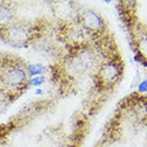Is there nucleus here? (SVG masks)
I'll list each match as a JSON object with an SVG mask.
<instances>
[{
    "label": "nucleus",
    "instance_id": "f257e3e1",
    "mask_svg": "<svg viewBox=\"0 0 147 147\" xmlns=\"http://www.w3.org/2000/svg\"><path fill=\"white\" fill-rule=\"evenodd\" d=\"M29 76L27 63L21 58L2 54L0 55V92L10 102H13L28 89Z\"/></svg>",
    "mask_w": 147,
    "mask_h": 147
},
{
    "label": "nucleus",
    "instance_id": "f03ea898",
    "mask_svg": "<svg viewBox=\"0 0 147 147\" xmlns=\"http://www.w3.org/2000/svg\"><path fill=\"white\" fill-rule=\"evenodd\" d=\"M40 34V27L31 22L17 20L8 28L0 30V39L15 47H24L34 42Z\"/></svg>",
    "mask_w": 147,
    "mask_h": 147
},
{
    "label": "nucleus",
    "instance_id": "7ed1b4c3",
    "mask_svg": "<svg viewBox=\"0 0 147 147\" xmlns=\"http://www.w3.org/2000/svg\"><path fill=\"white\" fill-rule=\"evenodd\" d=\"M96 55L92 51L88 49H78L75 53H72V56L69 59L68 71L74 75H81L89 71L94 65Z\"/></svg>",
    "mask_w": 147,
    "mask_h": 147
},
{
    "label": "nucleus",
    "instance_id": "20e7f679",
    "mask_svg": "<svg viewBox=\"0 0 147 147\" xmlns=\"http://www.w3.org/2000/svg\"><path fill=\"white\" fill-rule=\"evenodd\" d=\"M121 73V68L117 61L109 60L103 62L97 75L98 85L102 88H110L119 80Z\"/></svg>",
    "mask_w": 147,
    "mask_h": 147
},
{
    "label": "nucleus",
    "instance_id": "39448f33",
    "mask_svg": "<svg viewBox=\"0 0 147 147\" xmlns=\"http://www.w3.org/2000/svg\"><path fill=\"white\" fill-rule=\"evenodd\" d=\"M82 22L86 30H88L92 33L103 32L104 29V21L99 14L96 12L88 10L83 14Z\"/></svg>",
    "mask_w": 147,
    "mask_h": 147
},
{
    "label": "nucleus",
    "instance_id": "423d86ee",
    "mask_svg": "<svg viewBox=\"0 0 147 147\" xmlns=\"http://www.w3.org/2000/svg\"><path fill=\"white\" fill-rule=\"evenodd\" d=\"M17 21L15 11L10 4L5 2L0 3V30L8 28Z\"/></svg>",
    "mask_w": 147,
    "mask_h": 147
},
{
    "label": "nucleus",
    "instance_id": "0eeeda50",
    "mask_svg": "<svg viewBox=\"0 0 147 147\" xmlns=\"http://www.w3.org/2000/svg\"><path fill=\"white\" fill-rule=\"evenodd\" d=\"M45 71V67L42 63L36 62V63H27V73L29 78L34 76H40Z\"/></svg>",
    "mask_w": 147,
    "mask_h": 147
},
{
    "label": "nucleus",
    "instance_id": "6e6552de",
    "mask_svg": "<svg viewBox=\"0 0 147 147\" xmlns=\"http://www.w3.org/2000/svg\"><path fill=\"white\" fill-rule=\"evenodd\" d=\"M45 82V78L43 75H40V76H34V78H29L28 84H27V87L28 88H32V87H36V88H39L40 86H42Z\"/></svg>",
    "mask_w": 147,
    "mask_h": 147
},
{
    "label": "nucleus",
    "instance_id": "1a4fd4ad",
    "mask_svg": "<svg viewBox=\"0 0 147 147\" xmlns=\"http://www.w3.org/2000/svg\"><path fill=\"white\" fill-rule=\"evenodd\" d=\"M139 49L140 54L143 55L144 58H147V38L142 39L139 43Z\"/></svg>",
    "mask_w": 147,
    "mask_h": 147
},
{
    "label": "nucleus",
    "instance_id": "9d476101",
    "mask_svg": "<svg viewBox=\"0 0 147 147\" xmlns=\"http://www.w3.org/2000/svg\"><path fill=\"white\" fill-rule=\"evenodd\" d=\"M139 91L140 92H146L147 91V80H144L139 85Z\"/></svg>",
    "mask_w": 147,
    "mask_h": 147
},
{
    "label": "nucleus",
    "instance_id": "9b49d317",
    "mask_svg": "<svg viewBox=\"0 0 147 147\" xmlns=\"http://www.w3.org/2000/svg\"><path fill=\"white\" fill-rule=\"evenodd\" d=\"M34 94H36V96H42V94H43V89H41L40 87H39V88H36V89H34Z\"/></svg>",
    "mask_w": 147,
    "mask_h": 147
},
{
    "label": "nucleus",
    "instance_id": "f8f14e48",
    "mask_svg": "<svg viewBox=\"0 0 147 147\" xmlns=\"http://www.w3.org/2000/svg\"><path fill=\"white\" fill-rule=\"evenodd\" d=\"M103 1H104V2H106V3H110L112 0H103Z\"/></svg>",
    "mask_w": 147,
    "mask_h": 147
}]
</instances>
